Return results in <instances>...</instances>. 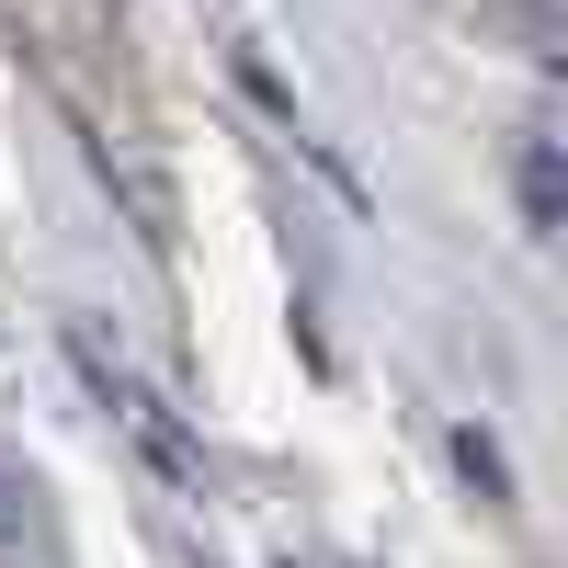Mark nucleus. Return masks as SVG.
Instances as JSON below:
<instances>
[{
  "label": "nucleus",
  "instance_id": "1",
  "mask_svg": "<svg viewBox=\"0 0 568 568\" xmlns=\"http://www.w3.org/2000/svg\"><path fill=\"white\" fill-rule=\"evenodd\" d=\"M444 455H455V478L478 489L489 511H524V478H511V455H500V433H489V420H455V433H444Z\"/></svg>",
  "mask_w": 568,
  "mask_h": 568
},
{
  "label": "nucleus",
  "instance_id": "2",
  "mask_svg": "<svg viewBox=\"0 0 568 568\" xmlns=\"http://www.w3.org/2000/svg\"><path fill=\"white\" fill-rule=\"evenodd\" d=\"M511 194H524V227L535 240H557V216H568V171H557V149L535 136L524 160H511Z\"/></svg>",
  "mask_w": 568,
  "mask_h": 568
},
{
  "label": "nucleus",
  "instance_id": "3",
  "mask_svg": "<svg viewBox=\"0 0 568 568\" xmlns=\"http://www.w3.org/2000/svg\"><path fill=\"white\" fill-rule=\"evenodd\" d=\"M240 91H251V103H262V114H284V125H296V91H284V80H273L262 58H240Z\"/></svg>",
  "mask_w": 568,
  "mask_h": 568
},
{
  "label": "nucleus",
  "instance_id": "4",
  "mask_svg": "<svg viewBox=\"0 0 568 568\" xmlns=\"http://www.w3.org/2000/svg\"><path fill=\"white\" fill-rule=\"evenodd\" d=\"M12 535H23V489L0 478V546H12Z\"/></svg>",
  "mask_w": 568,
  "mask_h": 568
},
{
  "label": "nucleus",
  "instance_id": "5",
  "mask_svg": "<svg viewBox=\"0 0 568 568\" xmlns=\"http://www.w3.org/2000/svg\"><path fill=\"white\" fill-rule=\"evenodd\" d=\"M284 568H296V557H284Z\"/></svg>",
  "mask_w": 568,
  "mask_h": 568
}]
</instances>
